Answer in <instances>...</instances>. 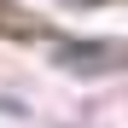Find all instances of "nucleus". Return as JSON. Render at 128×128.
I'll return each mask as SVG.
<instances>
[{"label": "nucleus", "mask_w": 128, "mask_h": 128, "mask_svg": "<svg viewBox=\"0 0 128 128\" xmlns=\"http://www.w3.org/2000/svg\"><path fill=\"white\" fill-rule=\"evenodd\" d=\"M105 52H111V47H58V58L70 64V70H105V64H116Z\"/></svg>", "instance_id": "nucleus-1"}]
</instances>
